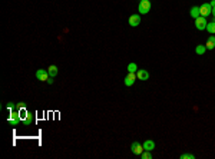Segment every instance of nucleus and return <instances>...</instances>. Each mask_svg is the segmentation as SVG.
<instances>
[{
    "mask_svg": "<svg viewBox=\"0 0 215 159\" xmlns=\"http://www.w3.org/2000/svg\"><path fill=\"white\" fill-rule=\"evenodd\" d=\"M138 10L141 15H146L151 10V2L149 0H141L138 5Z\"/></svg>",
    "mask_w": 215,
    "mask_h": 159,
    "instance_id": "obj_1",
    "label": "nucleus"
},
{
    "mask_svg": "<svg viewBox=\"0 0 215 159\" xmlns=\"http://www.w3.org/2000/svg\"><path fill=\"white\" fill-rule=\"evenodd\" d=\"M131 149H132V152L135 155H141L143 151H145V149H143V145L142 143H139V142H133L132 146H131Z\"/></svg>",
    "mask_w": 215,
    "mask_h": 159,
    "instance_id": "obj_7",
    "label": "nucleus"
},
{
    "mask_svg": "<svg viewBox=\"0 0 215 159\" xmlns=\"http://www.w3.org/2000/svg\"><path fill=\"white\" fill-rule=\"evenodd\" d=\"M207 30H208L211 34H215V22H214V20L207 24Z\"/></svg>",
    "mask_w": 215,
    "mask_h": 159,
    "instance_id": "obj_16",
    "label": "nucleus"
},
{
    "mask_svg": "<svg viewBox=\"0 0 215 159\" xmlns=\"http://www.w3.org/2000/svg\"><path fill=\"white\" fill-rule=\"evenodd\" d=\"M136 77H138L139 80H148L149 79V73L145 69H141V70L136 72Z\"/></svg>",
    "mask_w": 215,
    "mask_h": 159,
    "instance_id": "obj_9",
    "label": "nucleus"
},
{
    "mask_svg": "<svg viewBox=\"0 0 215 159\" xmlns=\"http://www.w3.org/2000/svg\"><path fill=\"white\" fill-rule=\"evenodd\" d=\"M142 145H143V149H145V151H149V152L155 149V142L154 141H145Z\"/></svg>",
    "mask_w": 215,
    "mask_h": 159,
    "instance_id": "obj_13",
    "label": "nucleus"
},
{
    "mask_svg": "<svg viewBox=\"0 0 215 159\" xmlns=\"http://www.w3.org/2000/svg\"><path fill=\"white\" fill-rule=\"evenodd\" d=\"M211 13H212V15H214V17H215V6L212 7V11H211Z\"/></svg>",
    "mask_w": 215,
    "mask_h": 159,
    "instance_id": "obj_23",
    "label": "nucleus"
},
{
    "mask_svg": "<svg viewBox=\"0 0 215 159\" xmlns=\"http://www.w3.org/2000/svg\"><path fill=\"white\" fill-rule=\"evenodd\" d=\"M36 77H37V80H42V82H47V79H49V72L47 70H43V69H39L36 72Z\"/></svg>",
    "mask_w": 215,
    "mask_h": 159,
    "instance_id": "obj_6",
    "label": "nucleus"
},
{
    "mask_svg": "<svg viewBox=\"0 0 215 159\" xmlns=\"http://www.w3.org/2000/svg\"><path fill=\"white\" fill-rule=\"evenodd\" d=\"M20 121H22V118H20V115H19V112H10V115H9V125H11V126H17L19 123H20Z\"/></svg>",
    "mask_w": 215,
    "mask_h": 159,
    "instance_id": "obj_2",
    "label": "nucleus"
},
{
    "mask_svg": "<svg viewBox=\"0 0 215 159\" xmlns=\"http://www.w3.org/2000/svg\"><path fill=\"white\" fill-rule=\"evenodd\" d=\"M195 156H194L192 154H184V155H181V159H194Z\"/></svg>",
    "mask_w": 215,
    "mask_h": 159,
    "instance_id": "obj_19",
    "label": "nucleus"
},
{
    "mask_svg": "<svg viewBox=\"0 0 215 159\" xmlns=\"http://www.w3.org/2000/svg\"><path fill=\"white\" fill-rule=\"evenodd\" d=\"M195 52H197V55H204L205 52H207V46H204V44H198L197 49H195Z\"/></svg>",
    "mask_w": 215,
    "mask_h": 159,
    "instance_id": "obj_15",
    "label": "nucleus"
},
{
    "mask_svg": "<svg viewBox=\"0 0 215 159\" xmlns=\"http://www.w3.org/2000/svg\"><path fill=\"white\" fill-rule=\"evenodd\" d=\"M53 79H55V77H49V79H47V83L52 85V83H53Z\"/></svg>",
    "mask_w": 215,
    "mask_h": 159,
    "instance_id": "obj_22",
    "label": "nucleus"
},
{
    "mask_svg": "<svg viewBox=\"0 0 215 159\" xmlns=\"http://www.w3.org/2000/svg\"><path fill=\"white\" fill-rule=\"evenodd\" d=\"M23 123H24V126H30V125H33V123H34V118L32 116V113H29V112H28L26 118L23 119Z\"/></svg>",
    "mask_w": 215,
    "mask_h": 159,
    "instance_id": "obj_11",
    "label": "nucleus"
},
{
    "mask_svg": "<svg viewBox=\"0 0 215 159\" xmlns=\"http://www.w3.org/2000/svg\"><path fill=\"white\" fill-rule=\"evenodd\" d=\"M16 109H17V110H22V109H26V105L23 103V102H20V103H17V105H16Z\"/></svg>",
    "mask_w": 215,
    "mask_h": 159,
    "instance_id": "obj_20",
    "label": "nucleus"
},
{
    "mask_svg": "<svg viewBox=\"0 0 215 159\" xmlns=\"http://www.w3.org/2000/svg\"><path fill=\"white\" fill-rule=\"evenodd\" d=\"M189 15H191V17H192V19H197V17L201 16V11H199V7H198V6H194V7H191V10H189Z\"/></svg>",
    "mask_w": 215,
    "mask_h": 159,
    "instance_id": "obj_12",
    "label": "nucleus"
},
{
    "mask_svg": "<svg viewBox=\"0 0 215 159\" xmlns=\"http://www.w3.org/2000/svg\"><path fill=\"white\" fill-rule=\"evenodd\" d=\"M139 23H141V16H139V15H132V16L129 17V24H131L132 28L139 26Z\"/></svg>",
    "mask_w": 215,
    "mask_h": 159,
    "instance_id": "obj_8",
    "label": "nucleus"
},
{
    "mask_svg": "<svg viewBox=\"0 0 215 159\" xmlns=\"http://www.w3.org/2000/svg\"><path fill=\"white\" fill-rule=\"evenodd\" d=\"M126 69H128V72H131V73H135V72H138V66H136V63H129Z\"/></svg>",
    "mask_w": 215,
    "mask_h": 159,
    "instance_id": "obj_17",
    "label": "nucleus"
},
{
    "mask_svg": "<svg viewBox=\"0 0 215 159\" xmlns=\"http://www.w3.org/2000/svg\"><path fill=\"white\" fill-rule=\"evenodd\" d=\"M13 108H16L13 103H7V109H13Z\"/></svg>",
    "mask_w": 215,
    "mask_h": 159,
    "instance_id": "obj_21",
    "label": "nucleus"
},
{
    "mask_svg": "<svg viewBox=\"0 0 215 159\" xmlns=\"http://www.w3.org/2000/svg\"><path fill=\"white\" fill-rule=\"evenodd\" d=\"M199 11H201V16H210L211 15V11H212V6L210 5V3H204V5L199 7Z\"/></svg>",
    "mask_w": 215,
    "mask_h": 159,
    "instance_id": "obj_5",
    "label": "nucleus"
},
{
    "mask_svg": "<svg viewBox=\"0 0 215 159\" xmlns=\"http://www.w3.org/2000/svg\"><path fill=\"white\" fill-rule=\"evenodd\" d=\"M207 24H208V22H207V19H205L204 16H199V17L195 19V26H197L198 30H204V29H207Z\"/></svg>",
    "mask_w": 215,
    "mask_h": 159,
    "instance_id": "obj_3",
    "label": "nucleus"
},
{
    "mask_svg": "<svg viewBox=\"0 0 215 159\" xmlns=\"http://www.w3.org/2000/svg\"><path fill=\"white\" fill-rule=\"evenodd\" d=\"M47 72H49L50 77H56V75H57V67H56L55 65H50L49 67H47Z\"/></svg>",
    "mask_w": 215,
    "mask_h": 159,
    "instance_id": "obj_14",
    "label": "nucleus"
},
{
    "mask_svg": "<svg viewBox=\"0 0 215 159\" xmlns=\"http://www.w3.org/2000/svg\"><path fill=\"white\" fill-rule=\"evenodd\" d=\"M210 5L212 6V7H214V6H215V0H212V2H211V3H210Z\"/></svg>",
    "mask_w": 215,
    "mask_h": 159,
    "instance_id": "obj_24",
    "label": "nucleus"
},
{
    "mask_svg": "<svg viewBox=\"0 0 215 159\" xmlns=\"http://www.w3.org/2000/svg\"><path fill=\"white\" fill-rule=\"evenodd\" d=\"M136 79H138V77H136V75H135V73L128 72V75L125 76V79H123V83H125V86H132Z\"/></svg>",
    "mask_w": 215,
    "mask_h": 159,
    "instance_id": "obj_4",
    "label": "nucleus"
},
{
    "mask_svg": "<svg viewBox=\"0 0 215 159\" xmlns=\"http://www.w3.org/2000/svg\"><path fill=\"white\" fill-rule=\"evenodd\" d=\"M141 156H142V159H151L152 158V155H151L149 151H143L142 154H141Z\"/></svg>",
    "mask_w": 215,
    "mask_h": 159,
    "instance_id": "obj_18",
    "label": "nucleus"
},
{
    "mask_svg": "<svg viewBox=\"0 0 215 159\" xmlns=\"http://www.w3.org/2000/svg\"><path fill=\"white\" fill-rule=\"evenodd\" d=\"M205 46H207V50H212V49H215V36H214V34L208 37V40H207Z\"/></svg>",
    "mask_w": 215,
    "mask_h": 159,
    "instance_id": "obj_10",
    "label": "nucleus"
}]
</instances>
